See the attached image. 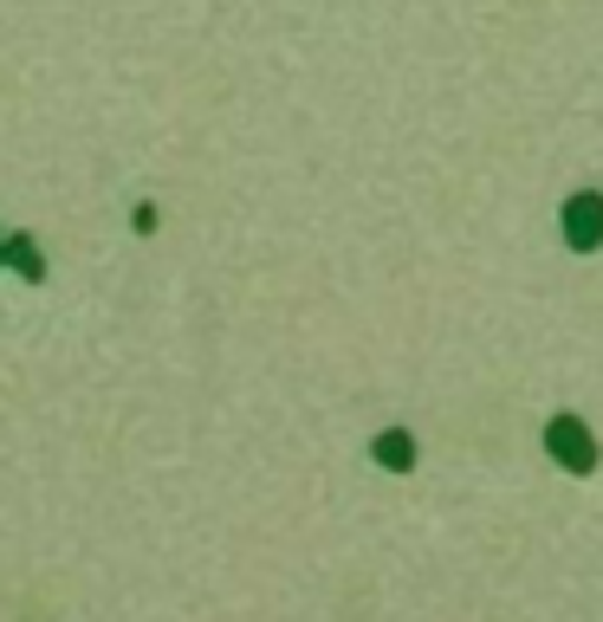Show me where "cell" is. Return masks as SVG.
Masks as SVG:
<instances>
[{"label": "cell", "mask_w": 603, "mask_h": 622, "mask_svg": "<svg viewBox=\"0 0 603 622\" xmlns=\"http://www.w3.org/2000/svg\"><path fill=\"white\" fill-rule=\"evenodd\" d=\"M364 461H370L377 474L409 480L415 467H422V441H415V428H403V422H383L377 435L364 441Z\"/></svg>", "instance_id": "3"}, {"label": "cell", "mask_w": 603, "mask_h": 622, "mask_svg": "<svg viewBox=\"0 0 603 622\" xmlns=\"http://www.w3.org/2000/svg\"><path fill=\"white\" fill-rule=\"evenodd\" d=\"M538 447H545V461L571 480H591L603 467V435L577 408H552V415L538 422Z\"/></svg>", "instance_id": "1"}, {"label": "cell", "mask_w": 603, "mask_h": 622, "mask_svg": "<svg viewBox=\"0 0 603 622\" xmlns=\"http://www.w3.org/2000/svg\"><path fill=\"white\" fill-rule=\"evenodd\" d=\"M7 234H13V227H0V273H7Z\"/></svg>", "instance_id": "6"}, {"label": "cell", "mask_w": 603, "mask_h": 622, "mask_svg": "<svg viewBox=\"0 0 603 622\" xmlns=\"http://www.w3.org/2000/svg\"><path fill=\"white\" fill-rule=\"evenodd\" d=\"M558 240L565 254H603V188H571L558 201Z\"/></svg>", "instance_id": "2"}, {"label": "cell", "mask_w": 603, "mask_h": 622, "mask_svg": "<svg viewBox=\"0 0 603 622\" xmlns=\"http://www.w3.org/2000/svg\"><path fill=\"white\" fill-rule=\"evenodd\" d=\"M7 273L27 279V286H46V247L33 234H7Z\"/></svg>", "instance_id": "4"}, {"label": "cell", "mask_w": 603, "mask_h": 622, "mask_svg": "<svg viewBox=\"0 0 603 622\" xmlns=\"http://www.w3.org/2000/svg\"><path fill=\"white\" fill-rule=\"evenodd\" d=\"M156 227H162V215H156V201H137V208H130V234H137V240H150Z\"/></svg>", "instance_id": "5"}]
</instances>
